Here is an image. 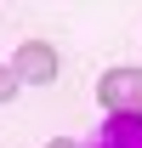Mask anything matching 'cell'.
<instances>
[{
    "instance_id": "3957f363",
    "label": "cell",
    "mask_w": 142,
    "mask_h": 148,
    "mask_svg": "<svg viewBox=\"0 0 142 148\" xmlns=\"http://www.w3.org/2000/svg\"><path fill=\"white\" fill-rule=\"evenodd\" d=\"M85 148H142V114H108L97 143H85Z\"/></svg>"
},
{
    "instance_id": "7a4b0ae2",
    "label": "cell",
    "mask_w": 142,
    "mask_h": 148,
    "mask_svg": "<svg viewBox=\"0 0 142 148\" xmlns=\"http://www.w3.org/2000/svg\"><path fill=\"white\" fill-rule=\"evenodd\" d=\"M57 46H46V40H29V46H17L12 51V74H17L23 86H51L57 80Z\"/></svg>"
},
{
    "instance_id": "6da1fadb",
    "label": "cell",
    "mask_w": 142,
    "mask_h": 148,
    "mask_svg": "<svg viewBox=\"0 0 142 148\" xmlns=\"http://www.w3.org/2000/svg\"><path fill=\"white\" fill-rule=\"evenodd\" d=\"M102 114H142V69H108L97 80Z\"/></svg>"
},
{
    "instance_id": "5b68a950",
    "label": "cell",
    "mask_w": 142,
    "mask_h": 148,
    "mask_svg": "<svg viewBox=\"0 0 142 148\" xmlns=\"http://www.w3.org/2000/svg\"><path fill=\"white\" fill-rule=\"evenodd\" d=\"M46 148H80V143H68V137H51V143H46Z\"/></svg>"
},
{
    "instance_id": "277c9868",
    "label": "cell",
    "mask_w": 142,
    "mask_h": 148,
    "mask_svg": "<svg viewBox=\"0 0 142 148\" xmlns=\"http://www.w3.org/2000/svg\"><path fill=\"white\" fill-rule=\"evenodd\" d=\"M17 86H23V80L12 74V63H0V103H12V97H17Z\"/></svg>"
}]
</instances>
